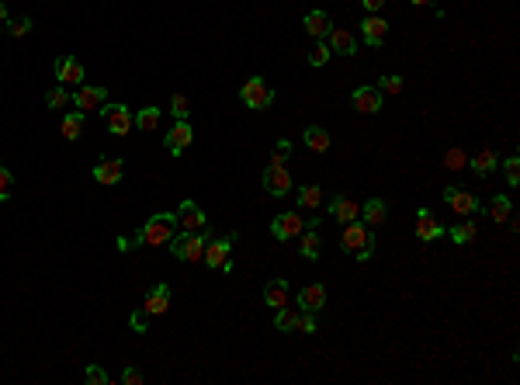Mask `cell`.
<instances>
[{
    "label": "cell",
    "instance_id": "6da1fadb",
    "mask_svg": "<svg viewBox=\"0 0 520 385\" xmlns=\"http://www.w3.org/2000/svg\"><path fill=\"white\" fill-rule=\"evenodd\" d=\"M143 247H167L174 236H177V215L174 212H153L150 222L143 229H135Z\"/></svg>",
    "mask_w": 520,
    "mask_h": 385
},
{
    "label": "cell",
    "instance_id": "7a4b0ae2",
    "mask_svg": "<svg viewBox=\"0 0 520 385\" xmlns=\"http://www.w3.org/2000/svg\"><path fill=\"white\" fill-rule=\"evenodd\" d=\"M212 240V229L205 226L198 233H181V236H174L167 247H170V254L177 257V260H184V264H198L205 260V243Z\"/></svg>",
    "mask_w": 520,
    "mask_h": 385
},
{
    "label": "cell",
    "instance_id": "3957f363",
    "mask_svg": "<svg viewBox=\"0 0 520 385\" xmlns=\"http://www.w3.org/2000/svg\"><path fill=\"white\" fill-rule=\"evenodd\" d=\"M340 247H344L347 254H354L361 264H364V260H371V254H375V233H371L368 226H361L358 219H354V222H347V226H344Z\"/></svg>",
    "mask_w": 520,
    "mask_h": 385
},
{
    "label": "cell",
    "instance_id": "277c9868",
    "mask_svg": "<svg viewBox=\"0 0 520 385\" xmlns=\"http://www.w3.org/2000/svg\"><path fill=\"white\" fill-rule=\"evenodd\" d=\"M233 243H236V233H226V236H212L208 243H205V267L208 271H222V274H229L233 271Z\"/></svg>",
    "mask_w": 520,
    "mask_h": 385
},
{
    "label": "cell",
    "instance_id": "5b68a950",
    "mask_svg": "<svg viewBox=\"0 0 520 385\" xmlns=\"http://www.w3.org/2000/svg\"><path fill=\"white\" fill-rule=\"evenodd\" d=\"M240 101L250 111H267V108L274 104V87L267 84L264 77H250V80L240 87Z\"/></svg>",
    "mask_w": 520,
    "mask_h": 385
},
{
    "label": "cell",
    "instance_id": "8992f818",
    "mask_svg": "<svg viewBox=\"0 0 520 385\" xmlns=\"http://www.w3.org/2000/svg\"><path fill=\"white\" fill-rule=\"evenodd\" d=\"M264 191L267 195H274V198H284L288 191H291V173L284 167V157L274 153V160H271V167H264Z\"/></svg>",
    "mask_w": 520,
    "mask_h": 385
},
{
    "label": "cell",
    "instance_id": "52a82bcc",
    "mask_svg": "<svg viewBox=\"0 0 520 385\" xmlns=\"http://www.w3.org/2000/svg\"><path fill=\"white\" fill-rule=\"evenodd\" d=\"M101 118H104V126H108L111 135H128L135 128V111L128 104H104L101 108Z\"/></svg>",
    "mask_w": 520,
    "mask_h": 385
},
{
    "label": "cell",
    "instance_id": "ba28073f",
    "mask_svg": "<svg viewBox=\"0 0 520 385\" xmlns=\"http://www.w3.org/2000/svg\"><path fill=\"white\" fill-rule=\"evenodd\" d=\"M444 202H447V209L454 215H461V219H472V215L479 212V198L472 195V191H465V188H458V184H451V188H444Z\"/></svg>",
    "mask_w": 520,
    "mask_h": 385
},
{
    "label": "cell",
    "instance_id": "9c48e42d",
    "mask_svg": "<svg viewBox=\"0 0 520 385\" xmlns=\"http://www.w3.org/2000/svg\"><path fill=\"white\" fill-rule=\"evenodd\" d=\"M302 229H306V219H302V212H281V215L271 219V236H274L278 243H288V240L302 236Z\"/></svg>",
    "mask_w": 520,
    "mask_h": 385
},
{
    "label": "cell",
    "instance_id": "30bf717a",
    "mask_svg": "<svg viewBox=\"0 0 520 385\" xmlns=\"http://www.w3.org/2000/svg\"><path fill=\"white\" fill-rule=\"evenodd\" d=\"M191 142H195V128H191V122H174V128H170L167 139H163V149H167L170 157H181Z\"/></svg>",
    "mask_w": 520,
    "mask_h": 385
},
{
    "label": "cell",
    "instance_id": "8fae6325",
    "mask_svg": "<svg viewBox=\"0 0 520 385\" xmlns=\"http://www.w3.org/2000/svg\"><path fill=\"white\" fill-rule=\"evenodd\" d=\"M70 101H73V104L80 108L83 115H87V111H101V108L108 104V90H104V87L80 84V87H77V94H73Z\"/></svg>",
    "mask_w": 520,
    "mask_h": 385
},
{
    "label": "cell",
    "instance_id": "7c38bea8",
    "mask_svg": "<svg viewBox=\"0 0 520 385\" xmlns=\"http://www.w3.org/2000/svg\"><path fill=\"white\" fill-rule=\"evenodd\" d=\"M382 101H385V94H382L378 87H358V90L351 94V104L358 108L361 115H378V111H382Z\"/></svg>",
    "mask_w": 520,
    "mask_h": 385
},
{
    "label": "cell",
    "instance_id": "4fadbf2b",
    "mask_svg": "<svg viewBox=\"0 0 520 385\" xmlns=\"http://www.w3.org/2000/svg\"><path fill=\"white\" fill-rule=\"evenodd\" d=\"M174 215H177V226H181L184 233H198V229H205V226H208L205 212H201L191 198H184V202H181V209H177Z\"/></svg>",
    "mask_w": 520,
    "mask_h": 385
},
{
    "label": "cell",
    "instance_id": "5bb4252c",
    "mask_svg": "<svg viewBox=\"0 0 520 385\" xmlns=\"http://www.w3.org/2000/svg\"><path fill=\"white\" fill-rule=\"evenodd\" d=\"M56 84H63V87L83 84V63L77 56H59L56 59Z\"/></svg>",
    "mask_w": 520,
    "mask_h": 385
},
{
    "label": "cell",
    "instance_id": "9a60e30c",
    "mask_svg": "<svg viewBox=\"0 0 520 385\" xmlns=\"http://www.w3.org/2000/svg\"><path fill=\"white\" fill-rule=\"evenodd\" d=\"M361 39H364V45L378 49V45L389 39V21H385V18H378V14L364 18V21H361Z\"/></svg>",
    "mask_w": 520,
    "mask_h": 385
},
{
    "label": "cell",
    "instance_id": "2e32d148",
    "mask_svg": "<svg viewBox=\"0 0 520 385\" xmlns=\"http://www.w3.org/2000/svg\"><path fill=\"white\" fill-rule=\"evenodd\" d=\"M329 215L337 219V222H354V219H361V205L351 198V195H333L329 198Z\"/></svg>",
    "mask_w": 520,
    "mask_h": 385
},
{
    "label": "cell",
    "instance_id": "e0dca14e",
    "mask_svg": "<svg viewBox=\"0 0 520 385\" xmlns=\"http://www.w3.org/2000/svg\"><path fill=\"white\" fill-rule=\"evenodd\" d=\"M298 309H302V312H322V309H326V285H320V281L306 285V288L298 292Z\"/></svg>",
    "mask_w": 520,
    "mask_h": 385
},
{
    "label": "cell",
    "instance_id": "ac0fdd59",
    "mask_svg": "<svg viewBox=\"0 0 520 385\" xmlns=\"http://www.w3.org/2000/svg\"><path fill=\"white\" fill-rule=\"evenodd\" d=\"M121 173H125V160L115 157V160H97V167H94V181L97 184H104V188H111V184H119Z\"/></svg>",
    "mask_w": 520,
    "mask_h": 385
},
{
    "label": "cell",
    "instance_id": "d6986e66",
    "mask_svg": "<svg viewBox=\"0 0 520 385\" xmlns=\"http://www.w3.org/2000/svg\"><path fill=\"white\" fill-rule=\"evenodd\" d=\"M416 240L420 243H434L437 236H444V226L440 222H434V215H430V209H416Z\"/></svg>",
    "mask_w": 520,
    "mask_h": 385
},
{
    "label": "cell",
    "instance_id": "ffe728a7",
    "mask_svg": "<svg viewBox=\"0 0 520 385\" xmlns=\"http://www.w3.org/2000/svg\"><path fill=\"white\" fill-rule=\"evenodd\" d=\"M167 309H170V288H167V285H153V288L146 292L143 312H146V316H163Z\"/></svg>",
    "mask_w": 520,
    "mask_h": 385
},
{
    "label": "cell",
    "instance_id": "44dd1931",
    "mask_svg": "<svg viewBox=\"0 0 520 385\" xmlns=\"http://www.w3.org/2000/svg\"><path fill=\"white\" fill-rule=\"evenodd\" d=\"M302 25H306V35H309V39H316V42H322V39L329 35V28H333V21H329V14H326V11H309Z\"/></svg>",
    "mask_w": 520,
    "mask_h": 385
},
{
    "label": "cell",
    "instance_id": "7402d4cb",
    "mask_svg": "<svg viewBox=\"0 0 520 385\" xmlns=\"http://www.w3.org/2000/svg\"><path fill=\"white\" fill-rule=\"evenodd\" d=\"M326 45L337 52V56H354L358 52V39L347 32V28H329V35H326Z\"/></svg>",
    "mask_w": 520,
    "mask_h": 385
},
{
    "label": "cell",
    "instance_id": "603a6c76",
    "mask_svg": "<svg viewBox=\"0 0 520 385\" xmlns=\"http://www.w3.org/2000/svg\"><path fill=\"white\" fill-rule=\"evenodd\" d=\"M298 254L306 257V260H320V254H322L320 226H309V222H306V229H302V243H298Z\"/></svg>",
    "mask_w": 520,
    "mask_h": 385
},
{
    "label": "cell",
    "instance_id": "cb8c5ba5",
    "mask_svg": "<svg viewBox=\"0 0 520 385\" xmlns=\"http://www.w3.org/2000/svg\"><path fill=\"white\" fill-rule=\"evenodd\" d=\"M361 212H364V222H368V229H382V226L389 222V205H385L382 198H368Z\"/></svg>",
    "mask_w": 520,
    "mask_h": 385
},
{
    "label": "cell",
    "instance_id": "d4e9b609",
    "mask_svg": "<svg viewBox=\"0 0 520 385\" xmlns=\"http://www.w3.org/2000/svg\"><path fill=\"white\" fill-rule=\"evenodd\" d=\"M288 281L284 278H271L267 285H264V305H271V309H281V305H288Z\"/></svg>",
    "mask_w": 520,
    "mask_h": 385
},
{
    "label": "cell",
    "instance_id": "484cf974",
    "mask_svg": "<svg viewBox=\"0 0 520 385\" xmlns=\"http://www.w3.org/2000/svg\"><path fill=\"white\" fill-rule=\"evenodd\" d=\"M302 139H306V146H309L313 153H326V149L333 146V135H329L322 126H306Z\"/></svg>",
    "mask_w": 520,
    "mask_h": 385
},
{
    "label": "cell",
    "instance_id": "4316f807",
    "mask_svg": "<svg viewBox=\"0 0 520 385\" xmlns=\"http://www.w3.org/2000/svg\"><path fill=\"white\" fill-rule=\"evenodd\" d=\"M496 167H500V157H496V149H492V146H482L479 153L472 157V171L479 173V177H489Z\"/></svg>",
    "mask_w": 520,
    "mask_h": 385
},
{
    "label": "cell",
    "instance_id": "83f0119b",
    "mask_svg": "<svg viewBox=\"0 0 520 385\" xmlns=\"http://www.w3.org/2000/svg\"><path fill=\"white\" fill-rule=\"evenodd\" d=\"M298 316H302V309L281 305L278 316H274V330H278V334H295V330H298Z\"/></svg>",
    "mask_w": 520,
    "mask_h": 385
},
{
    "label": "cell",
    "instance_id": "f1b7e54d",
    "mask_svg": "<svg viewBox=\"0 0 520 385\" xmlns=\"http://www.w3.org/2000/svg\"><path fill=\"white\" fill-rule=\"evenodd\" d=\"M59 132H63V139H80L83 135V111L77 108V111H66L63 115V122H59Z\"/></svg>",
    "mask_w": 520,
    "mask_h": 385
},
{
    "label": "cell",
    "instance_id": "f546056e",
    "mask_svg": "<svg viewBox=\"0 0 520 385\" xmlns=\"http://www.w3.org/2000/svg\"><path fill=\"white\" fill-rule=\"evenodd\" d=\"M163 122V108H157V104H150V108H143L139 115H135V128L139 132H157Z\"/></svg>",
    "mask_w": 520,
    "mask_h": 385
},
{
    "label": "cell",
    "instance_id": "4dcf8cb0",
    "mask_svg": "<svg viewBox=\"0 0 520 385\" xmlns=\"http://www.w3.org/2000/svg\"><path fill=\"white\" fill-rule=\"evenodd\" d=\"M510 215H514L510 195H492V202H489V219H492V222H510Z\"/></svg>",
    "mask_w": 520,
    "mask_h": 385
},
{
    "label": "cell",
    "instance_id": "1f68e13d",
    "mask_svg": "<svg viewBox=\"0 0 520 385\" xmlns=\"http://www.w3.org/2000/svg\"><path fill=\"white\" fill-rule=\"evenodd\" d=\"M320 205H322V188L320 184H302V188H298V209L316 212Z\"/></svg>",
    "mask_w": 520,
    "mask_h": 385
},
{
    "label": "cell",
    "instance_id": "d6a6232c",
    "mask_svg": "<svg viewBox=\"0 0 520 385\" xmlns=\"http://www.w3.org/2000/svg\"><path fill=\"white\" fill-rule=\"evenodd\" d=\"M170 115H174V122H188V115H191V97H188V94H174Z\"/></svg>",
    "mask_w": 520,
    "mask_h": 385
},
{
    "label": "cell",
    "instance_id": "836d02e7",
    "mask_svg": "<svg viewBox=\"0 0 520 385\" xmlns=\"http://www.w3.org/2000/svg\"><path fill=\"white\" fill-rule=\"evenodd\" d=\"M476 233H479V229H476V222H458V226H451V240H454L458 247H461V243H472V240H476Z\"/></svg>",
    "mask_w": 520,
    "mask_h": 385
},
{
    "label": "cell",
    "instance_id": "e575fe53",
    "mask_svg": "<svg viewBox=\"0 0 520 385\" xmlns=\"http://www.w3.org/2000/svg\"><path fill=\"white\" fill-rule=\"evenodd\" d=\"M45 104H49L52 111H59V108H66V104H70V90H66V87H63V84H56V87H52V90H49V94H45Z\"/></svg>",
    "mask_w": 520,
    "mask_h": 385
},
{
    "label": "cell",
    "instance_id": "d590c367",
    "mask_svg": "<svg viewBox=\"0 0 520 385\" xmlns=\"http://www.w3.org/2000/svg\"><path fill=\"white\" fill-rule=\"evenodd\" d=\"M329 56H333V49H329V45H326V39H322V42H316V49L309 52V66H316V70H320V66H326V63H329Z\"/></svg>",
    "mask_w": 520,
    "mask_h": 385
},
{
    "label": "cell",
    "instance_id": "8d00e7d4",
    "mask_svg": "<svg viewBox=\"0 0 520 385\" xmlns=\"http://www.w3.org/2000/svg\"><path fill=\"white\" fill-rule=\"evenodd\" d=\"M503 173H507V184H510V188H517V184H520V157H517V153L503 160Z\"/></svg>",
    "mask_w": 520,
    "mask_h": 385
},
{
    "label": "cell",
    "instance_id": "74e56055",
    "mask_svg": "<svg viewBox=\"0 0 520 385\" xmlns=\"http://www.w3.org/2000/svg\"><path fill=\"white\" fill-rule=\"evenodd\" d=\"M28 32H32V18H28V14H25V18H14V21L7 25V35H11V39H25Z\"/></svg>",
    "mask_w": 520,
    "mask_h": 385
},
{
    "label": "cell",
    "instance_id": "f35d334b",
    "mask_svg": "<svg viewBox=\"0 0 520 385\" xmlns=\"http://www.w3.org/2000/svg\"><path fill=\"white\" fill-rule=\"evenodd\" d=\"M83 382H90V385H108L111 382V375L101 368V365H87V372H83Z\"/></svg>",
    "mask_w": 520,
    "mask_h": 385
},
{
    "label": "cell",
    "instance_id": "ab89813d",
    "mask_svg": "<svg viewBox=\"0 0 520 385\" xmlns=\"http://www.w3.org/2000/svg\"><path fill=\"white\" fill-rule=\"evenodd\" d=\"M378 90H382V94H402V77L399 73H385V77L378 80Z\"/></svg>",
    "mask_w": 520,
    "mask_h": 385
},
{
    "label": "cell",
    "instance_id": "60d3db41",
    "mask_svg": "<svg viewBox=\"0 0 520 385\" xmlns=\"http://www.w3.org/2000/svg\"><path fill=\"white\" fill-rule=\"evenodd\" d=\"M11 188H14V173L0 164V202H11Z\"/></svg>",
    "mask_w": 520,
    "mask_h": 385
},
{
    "label": "cell",
    "instance_id": "b9f144b4",
    "mask_svg": "<svg viewBox=\"0 0 520 385\" xmlns=\"http://www.w3.org/2000/svg\"><path fill=\"white\" fill-rule=\"evenodd\" d=\"M295 334H316V312H302L298 316V330Z\"/></svg>",
    "mask_w": 520,
    "mask_h": 385
},
{
    "label": "cell",
    "instance_id": "7bdbcfd3",
    "mask_svg": "<svg viewBox=\"0 0 520 385\" xmlns=\"http://www.w3.org/2000/svg\"><path fill=\"white\" fill-rule=\"evenodd\" d=\"M119 382L121 385H143V372H139V368H125Z\"/></svg>",
    "mask_w": 520,
    "mask_h": 385
},
{
    "label": "cell",
    "instance_id": "ee69618b",
    "mask_svg": "<svg viewBox=\"0 0 520 385\" xmlns=\"http://www.w3.org/2000/svg\"><path fill=\"white\" fill-rule=\"evenodd\" d=\"M128 326H132L135 334H146V319H143L139 312H132V316H128Z\"/></svg>",
    "mask_w": 520,
    "mask_h": 385
},
{
    "label": "cell",
    "instance_id": "f6af8a7d",
    "mask_svg": "<svg viewBox=\"0 0 520 385\" xmlns=\"http://www.w3.org/2000/svg\"><path fill=\"white\" fill-rule=\"evenodd\" d=\"M361 7H364L368 14H378V11L385 7V0H361Z\"/></svg>",
    "mask_w": 520,
    "mask_h": 385
},
{
    "label": "cell",
    "instance_id": "bcb514c9",
    "mask_svg": "<svg viewBox=\"0 0 520 385\" xmlns=\"http://www.w3.org/2000/svg\"><path fill=\"white\" fill-rule=\"evenodd\" d=\"M274 153H281V157H288V153H291V142H288V139H281V142H278V149H274Z\"/></svg>",
    "mask_w": 520,
    "mask_h": 385
},
{
    "label": "cell",
    "instance_id": "7dc6e473",
    "mask_svg": "<svg viewBox=\"0 0 520 385\" xmlns=\"http://www.w3.org/2000/svg\"><path fill=\"white\" fill-rule=\"evenodd\" d=\"M0 25H7V4L0 0Z\"/></svg>",
    "mask_w": 520,
    "mask_h": 385
},
{
    "label": "cell",
    "instance_id": "c3c4849f",
    "mask_svg": "<svg viewBox=\"0 0 520 385\" xmlns=\"http://www.w3.org/2000/svg\"><path fill=\"white\" fill-rule=\"evenodd\" d=\"M409 4H413V7H430L434 0H409Z\"/></svg>",
    "mask_w": 520,
    "mask_h": 385
},
{
    "label": "cell",
    "instance_id": "681fc988",
    "mask_svg": "<svg viewBox=\"0 0 520 385\" xmlns=\"http://www.w3.org/2000/svg\"><path fill=\"white\" fill-rule=\"evenodd\" d=\"M0 164H4V160H0Z\"/></svg>",
    "mask_w": 520,
    "mask_h": 385
}]
</instances>
